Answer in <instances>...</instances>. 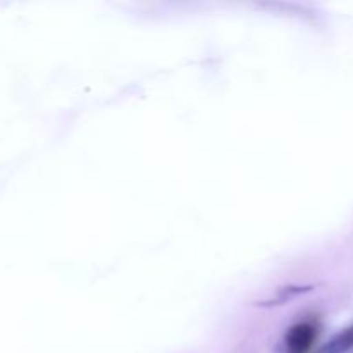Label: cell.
Here are the masks:
<instances>
[{
  "label": "cell",
  "instance_id": "7a4b0ae2",
  "mask_svg": "<svg viewBox=\"0 0 353 353\" xmlns=\"http://www.w3.org/2000/svg\"><path fill=\"white\" fill-rule=\"evenodd\" d=\"M353 348V324L341 333L334 334L326 345L317 350V353H347Z\"/></svg>",
  "mask_w": 353,
  "mask_h": 353
},
{
  "label": "cell",
  "instance_id": "6da1fadb",
  "mask_svg": "<svg viewBox=\"0 0 353 353\" xmlns=\"http://www.w3.org/2000/svg\"><path fill=\"white\" fill-rule=\"evenodd\" d=\"M317 338V327L310 323H300L286 333L285 345L288 353H307Z\"/></svg>",
  "mask_w": 353,
  "mask_h": 353
}]
</instances>
